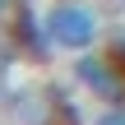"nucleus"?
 <instances>
[{"label":"nucleus","instance_id":"1","mask_svg":"<svg viewBox=\"0 0 125 125\" xmlns=\"http://www.w3.org/2000/svg\"><path fill=\"white\" fill-rule=\"evenodd\" d=\"M46 28L60 51H93L107 37V23L93 0H51L46 5Z\"/></svg>","mask_w":125,"mask_h":125},{"label":"nucleus","instance_id":"2","mask_svg":"<svg viewBox=\"0 0 125 125\" xmlns=\"http://www.w3.org/2000/svg\"><path fill=\"white\" fill-rule=\"evenodd\" d=\"M70 74H74V83L93 97V102H102V107H116L125 102V74L121 65L107 56V51H74V65H70Z\"/></svg>","mask_w":125,"mask_h":125},{"label":"nucleus","instance_id":"3","mask_svg":"<svg viewBox=\"0 0 125 125\" xmlns=\"http://www.w3.org/2000/svg\"><path fill=\"white\" fill-rule=\"evenodd\" d=\"M5 37L23 51V60H51V51H60L56 46V37H51V28H46V9L37 5V0H14L9 5V28H5Z\"/></svg>","mask_w":125,"mask_h":125},{"label":"nucleus","instance_id":"4","mask_svg":"<svg viewBox=\"0 0 125 125\" xmlns=\"http://www.w3.org/2000/svg\"><path fill=\"white\" fill-rule=\"evenodd\" d=\"M5 107H9L14 125H51V97H46V88L14 83L5 93Z\"/></svg>","mask_w":125,"mask_h":125},{"label":"nucleus","instance_id":"5","mask_svg":"<svg viewBox=\"0 0 125 125\" xmlns=\"http://www.w3.org/2000/svg\"><path fill=\"white\" fill-rule=\"evenodd\" d=\"M46 97H51V125H93L88 111H83V102H79L70 88L46 83Z\"/></svg>","mask_w":125,"mask_h":125},{"label":"nucleus","instance_id":"6","mask_svg":"<svg viewBox=\"0 0 125 125\" xmlns=\"http://www.w3.org/2000/svg\"><path fill=\"white\" fill-rule=\"evenodd\" d=\"M107 56L121 65V74H125V28H116V32H107Z\"/></svg>","mask_w":125,"mask_h":125},{"label":"nucleus","instance_id":"7","mask_svg":"<svg viewBox=\"0 0 125 125\" xmlns=\"http://www.w3.org/2000/svg\"><path fill=\"white\" fill-rule=\"evenodd\" d=\"M93 125H125V102H116V107H102V111L93 116Z\"/></svg>","mask_w":125,"mask_h":125},{"label":"nucleus","instance_id":"8","mask_svg":"<svg viewBox=\"0 0 125 125\" xmlns=\"http://www.w3.org/2000/svg\"><path fill=\"white\" fill-rule=\"evenodd\" d=\"M9 5H14V0H0V19H5V14H9Z\"/></svg>","mask_w":125,"mask_h":125},{"label":"nucleus","instance_id":"9","mask_svg":"<svg viewBox=\"0 0 125 125\" xmlns=\"http://www.w3.org/2000/svg\"><path fill=\"white\" fill-rule=\"evenodd\" d=\"M121 5H125V0H121Z\"/></svg>","mask_w":125,"mask_h":125}]
</instances>
